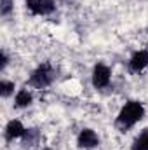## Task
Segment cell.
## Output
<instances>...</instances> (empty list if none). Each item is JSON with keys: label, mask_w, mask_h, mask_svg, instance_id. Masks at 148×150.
Listing matches in <instances>:
<instances>
[{"label": "cell", "mask_w": 148, "mask_h": 150, "mask_svg": "<svg viewBox=\"0 0 148 150\" xmlns=\"http://www.w3.org/2000/svg\"><path fill=\"white\" fill-rule=\"evenodd\" d=\"M14 89H16L14 82H11V80H2L0 82V96L2 98H9L11 94H14Z\"/></svg>", "instance_id": "11"}, {"label": "cell", "mask_w": 148, "mask_h": 150, "mask_svg": "<svg viewBox=\"0 0 148 150\" xmlns=\"http://www.w3.org/2000/svg\"><path fill=\"white\" fill-rule=\"evenodd\" d=\"M143 117H145V107H143V103H140V101H127L120 108L118 115H117V127L122 129V131L131 129Z\"/></svg>", "instance_id": "1"}, {"label": "cell", "mask_w": 148, "mask_h": 150, "mask_svg": "<svg viewBox=\"0 0 148 150\" xmlns=\"http://www.w3.org/2000/svg\"><path fill=\"white\" fill-rule=\"evenodd\" d=\"M14 9V0H0V14L5 18L12 12Z\"/></svg>", "instance_id": "12"}, {"label": "cell", "mask_w": 148, "mask_h": 150, "mask_svg": "<svg viewBox=\"0 0 148 150\" xmlns=\"http://www.w3.org/2000/svg\"><path fill=\"white\" fill-rule=\"evenodd\" d=\"M129 68L134 74H141L145 68H148V51H136L129 59Z\"/></svg>", "instance_id": "6"}, {"label": "cell", "mask_w": 148, "mask_h": 150, "mask_svg": "<svg viewBox=\"0 0 148 150\" xmlns=\"http://www.w3.org/2000/svg\"><path fill=\"white\" fill-rule=\"evenodd\" d=\"M54 80V68L51 63H42L38 65L37 68L32 72L30 79H28V84L35 89H44L47 86H51Z\"/></svg>", "instance_id": "2"}, {"label": "cell", "mask_w": 148, "mask_h": 150, "mask_svg": "<svg viewBox=\"0 0 148 150\" xmlns=\"http://www.w3.org/2000/svg\"><path fill=\"white\" fill-rule=\"evenodd\" d=\"M25 5L35 16H49L56 11L54 0H25Z\"/></svg>", "instance_id": "3"}, {"label": "cell", "mask_w": 148, "mask_h": 150, "mask_svg": "<svg viewBox=\"0 0 148 150\" xmlns=\"http://www.w3.org/2000/svg\"><path fill=\"white\" fill-rule=\"evenodd\" d=\"M111 79V70L105 65V63H98L92 68V86L96 89H103L110 84Z\"/></svg>", "instance_id": "4"}, {"label": "cell", "mask_w": 148, "mask_h": 150, "mask_svg": "<svg viewBox=\"0 0 148 150\" xmlns=\"http://www.w3.org/2000/svg\"><path fill=\"white\" fill-rule=\"evenodd\" d=\"M38 138H40V133L37 129H26V133L23 136V145L25 147H33L38 142Z\"/></svg>", "instance_id": "10"}, {"label": "cell", "mask_w": 148, "mask_h": 150, "mask_svg": "<svg viewBox=\"0 0 148 150\" xmlns=\"http://www.w3.org/2000/svg\"><path fill=\"white\" fill-rule=\"evenodd\" d=\"M32 101H33L32 93L28 89H19L16 93V98H14V107L16 108H26V107L32 105Z\"/></svg>", "instance_id": "8"}, {"label": "cell", "mask_w": 148, "mask_h": 150, "mask_svg": "<svg viewBox=\"0 0 148 150\" xmlns=\"http://www.w3.org/2000/svg\"><path fill=\"white\" fill-rule=\"evenodd\" d=\"M7 65H9V56H7L5 51H2L0 52V70H5Z\"/></svg>", "instance_id": "13"}, {"label": "cell", "mask_w": 148, "mask_h": 150, "mask_svg": "<svg viewBox=\"0 0 148 150\" xmlns=\"http://www.w3.org/2000/svg\"><path fill=\"white\" fill-rule=\"evenodd\" d=\"M44 150H51V149H44Z\"/></svg>", "instance_id": "14"}, {"label": "cell", "mask_w": 148, "mask_h": 150, "mask_svg": "<svg viewBox=\"0 0 148 150\" xmlns=\"http://www.w3.org/2000/svg\"><path fill=\"white\" fill-rule=\"evenodd\" d=\"M25 133H26V127H25L19 120L12 119V120L7 122L4 134H5V140H7V142H14V140H18V138H23Z\"/></svg>", "instance_id": "7"}, {"label": "cell", "mask_w": 148, "mask_h": 150, "mask_svg": "<svg viewBox=\"0 0 148 150\" xmlns=\"http://www.w3.org/2000/svg\"><path fill=\"white\" fill-rule=\"evenodd\" d=\"M132 150H148V129L136 136V140L132 142Z\"/></svg>", "instance_id": "9"}, {"label": "cell", "mask_w": 148, "mask_h": 150, "mask_svg": "<svg viewBox=\"0 0 148 150\" xmlns=\"http://www.w3.org/2000/svg\"><path fill=\"white\" fill-rule=\"evenodd\" d=\"M77 145L78 149H84V150H89V149H96L99 145V136L96 134V131L85 127L78 133L77 136Z\"/></svg>", "instance_id": "5"}]
</instances>
